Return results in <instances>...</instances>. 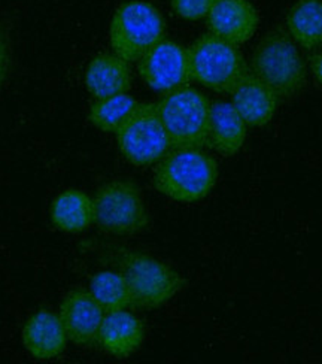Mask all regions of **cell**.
I'll use <instances>...</instances> for the list:
<instances>
[{
  "label": "cell",
  "mask_w": 322,
  "mask_h": 364,
  "mask_svg": "<svg viewBox=\"0 0 322 364\" xmlns=\"http://www.w3.org/2000/svg\"><path fill=\"white\" fill-rule=\"evenodd\" d=\"M232 105L251 127H264L273 119L279 99L254 73H247L232 91Z\"/></svg>",
  "instance_id": "5bb4252c"
},
{
  "label": "cell",
  "mask_w": 322,
  "mask_h": 364,
  "mask_svg": "<svg viewBox=\"0 0 322 364\" xmlns=\"http://www.w3.org/2000/svg\"><path fill=\"white\" fill-rule=\"evenodd\" d=\"M104 314L93 294L84 288L70 290L61 300L58 311L68 339L78 346H88L97 342Z\"/></svg>",
  "instance_id": "30bf717a"
},
{
  "label": "cell",
  "mask_w": 322,
  "mask_h": 364,
  "mask_svg": "<svg viewBox=\"0 0 322 364\" xmlns=\"http://www.w3.org/2000/svg\"><path fill=\"white\" fill-rule=\"evenodd\" d=\"M12 63V38L5 23H0V90H2Z\"/></svg>",
  "instance_id": "7402d4cb"
},
{
  "label": "cell",
  "mask_w": 322,
  "mask_h": 364,
  "mask_svg": "<svg viewBox=\"0 0 322 364\" xmlns=\"http://www.w3.org/2000/svg\"><path fill=\"white\" fill-rule=\"evenodd\" d=\"M21 339L27 353L39 361H48L63 354L69 341L60 316L50 309H39L28 318Z\"/></svg>",
  "instance_id": "7c38bea8"
},
{
  "label": "cell",
  "mask_w": 322,
  "mask_h": 364,
  "mask_svg": "<svg viewBox=\"0 0 322 364\" xmlns=\"http://www.w3.org/2000/svg\"><path fill=\"white\" fill-rule=\"evenodd\" d=\"M144 82L159 93H171L191 81L188 50L163 39L137 62Z\"/></svg>",
  "instance_id": "9c48e42d"
},
{
  "label": "cell",
  "mask_w": 322,
  "mask_h": 364,
  "mask_svg": "<svg viewBox=\"0 0 322 364\" xmlns=\"http://www.w3.org/2000/svg\"><path fill=\"white\" fill-rule=\"evenodd\" d=\"M50 220L60 232L81 233L95 223V202L78 188L65 190L53 200Z\"/></svg>",
  "instance_id": "e0dca14e"
},
{
  "label": "cell",
  "mask_w": 322,
  "mask_h": 364,
  "mask_svg": "<svg viewBox=\"0 0 322 364\" xmlns=\"http://www.w3.org/2000/svg\"><path fill=\"white\" fill-rule=\"evenodd\" d=\"M286 27L301 48L318 47L322 42V0H297L286 15Z\"/></svg>",
  "instance_id": "ac0fdd59"
},
{
  "label": "cell",
  "mask_w": 322,
  "mask_h": 364,
  "mask_svg": "<svg viewBox=\"0 0 322 364\" xmlns=\"http://www.w3.org/2000/svg\"><path fill=\"white\" fill-rule=\"evenodd\" d=\"M218 164L202 148H172L159 161L154 187L179 203L200 202L217 186Z\"/></svg>",
  "instance_id": "6da1fadb"
},
{
  "label": "cell",
  "mask_w": 322,
  "mask_h": 364,
  "mask_svg": "<svg viewBox=\"0 0 322 364\" xmlns=\"http://www.w3.org/2000/svg\"><path fill=\"white\" fill-rule=\"evenodd\" d=\"M191 80L220 95L232 93L249 73L240 50L233 43L206 33L188 48Z\"/></svg>",
  "instance_id": "8992f818"
},
{
  "label": "cell",
  "mask_w": 322,
  "mask_h": 364,
  "mask_svg": "<svg viewBox=\"0 0 322 364\" xmlns=\"http://www.w3.org/2000/svg\"><path fill=\"white\" fill-rule=\"evenodd\" d=\"M172 148H203L208 145L210 126V102L193 87L166 93L157 103Z\"/></svg>",
  "instance_id": "5b68a950"
},
{
  "label": "cell",
  "mask_w": 322,
  "mask_h": 364,
  "mask_svg": "<svg viewBox=\"0 0 322 364\" xmlns=\"http://www.w3.org/2000/svg\"><path fill=\"white\" fill-rule=\"evenodd\" d=\"M85 87L95 99L127 93L132 88L129 62L115 54H97L85 69Z\"/></svg>",
  "instance_id": "9a60e30c"
},
{
  "label": "cell",
  "mask_w": 322,
  "mask_h": 364,
  "mask_svg": "<svg viewBox=\"0 0 322 364\" xmlns=\"http://www.w3.org/2000/svg\"><path fill=\"white\" fill-rule=\"evenodd\" d=\"M164 35L166 21L161 12L145 0L121 4L109 26L114 54L129 63L139 62L154 45L164 39Z\"/></svg>",
  "instance_id": "277c9868"
},
{
  "label": "cell",
  "mask_w": 322,
  "mask_h": 364,
  "mask_svg": "<svg viewBox=\"0 0 322 364\" xmlns=\"http://www.w3.org/2000/svg\"><path fill=\"white\" fill-rule=\"evenodd\" d=\"M321 43H322V42H321Z\"/></svg>",
  "instance_id": "cb8c5ba5"
},
{
  "label": "cell",
  "mask_w": 322,
  "mask_h": 364,
  "mask_svg": "<svg viewBox=\"0 0 322 364\" xmlns=\"http://www.w3.org/2000/svg\"><path fill=\"white\" fill-rule=\"evenodd\" d=\"M144 339V323L134 314L126 309L104 314L97 336L104 353L118 360L127 358L139 350Z\"/></svg>",
  "instance_id": "4fadbf2b"
},
{
  "label": "cell",
  "mask_w": 322,
  "mask_h": 364,
  "mask_svg": "<svg viewBox=\"0 0 322 364\" xmlns=\"http://www.w3.org/2000/svg\"><path fill=\"white\" fill-rule=\"evenodd\" d=\"M206 18L209 33L236 47L248 42L259 24V14L249 0H218Z\"/></svg>",
  "instance_id": "8fae6325"
},
{
  "label": "cell",
  "mask_w": 322,
  "mask_h": 364,
  "mask_svg": "<svg viewBox=\"0 0 322 364\" xmlns=\"http://www.w3.org/2000/svg\"><path fill=\"white\" fill-rule=\"evenodd\" d=\"M247 141V123L228 102L210 103L208 145L224 157L236 156Z\"/></svg>",
  "instance_id": "2e32d148"
},
{
  "label": "cell",
  "mask_w": 322,
  "mask_h": 364,
  "mask_svg": "<svg viewBox=\"0 0 322 364\" xmlns=\"http://www.w3.org/2000/svg\"><path fill=\"white\" fill-rule=\"evenodd\" d=\"M115 136L121 154L139 168L160 161L172 149L157 103H137Z\"/></svg>",
  "instance_id": "ba28073f"
},
{
  "label": "cell",
  "mask_w": 322,
  "mask_h": 364,
  "mask_svg": "<svg viewBox=\"0 0 322 364\" xmlns=\"http://www.w3.org/2000/svg\"><path fill=\"white\" fill-rule=\"evenodd\" d=\"M311 68L315 80L322 85V54H316L311 60Z\"/></svg>",
  "instance_id": "603a6c76"
},
{
  "label": "cell",
  "mask_w": 322,
  "mask_h": 364,
  "mask_svg": "<svg viewBox=\"0 0 322 364\" xmlns=\"http://www.w3.org/2000/svg\"><path fill=\"white\" fill-rule=\"evenodd\" d=\"M114 264L127 281L132 308L157 309L188 285L179 272L145 252L121 250Z\"/></svg>",
  "instance_id": "7a4b0ae2"
},
{
  "label": "cell",
  "mask_w": 322,
  "mask_h": 364,
  "mask_svg": "<svg viewBox=\"0 0 322 364\" xmlns=\"http://www.w3.org/2000/svg\"><path fill=\"white\" fill-rule=\"evenodd\" d=\"M252 70L281 100L297 96L308 82V70L297 43L281 27L270 30L257 45Z\"/></svg>",
  "instance_id": "3957f363"
},
{
  "label": "cell",
  "mask_w": 322,
  "mask_h": 364,
  "mask_svg": "<svg viewBox=\"0 0 322 364\" xmlns=\"http://www.w3.org/2000/svg\"><path fill=\"white\" fill-rule=\"evenodd\" d=\"M95 223L102 232L115 236H130L149 225L141 188L133 181L114 179L97 188L95 196Z\"/></svg>",
  "instance_id": "52a82bcc"
},
{
  "label": "cell",
  "mask_w": 322,
  "mask_h": 364,
  "mask_svg": "<svg viewBox=\"0 0 322 364\" xmlns=\"http://www.w3.org/2000/svg\"><path fill=\"white\" fill-rule=\"evenodd\" d=\"M218 0H171L172 9L178 17L183 20H202L208 17V14Z\"/></svg>",
  "instance_id": "44dd1931"
},
{
  "label": "cell",
  "mask_w": 322,
  "mask_h": 364,
  "mask_svg": "<svg viewBox=\"0 0 322 364\" xmlns=\"http://www.w3.org/2000/svg\"><path fill=\"white\" fill-rule=\"evenodd\" d=\"M90 293L104 312L132 308V294L126 278L117 270H103L90 281Z\"/></svg>",
  "instance_id": "d6986e66"
},
{
  "label": "cell",
  "mask_w": 322,
  "mask_h": 364,
  "mask_svg": "<svg viewBox=\"0 0 322 364\" xmlns=\"http://www.w3.org/2000/svg\"><path fill=\"white\" fill-rule=\"evenodd\" d=\"M137 103L139 102L127 93L96 99V102L90 106L88 121L102 132L115 133Z\"/></svg>",
  "instance_id": "ffe728a7"
}]
</instances>
